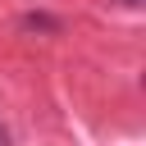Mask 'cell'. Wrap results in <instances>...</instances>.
Returning <instances> with one entry per match:
<instances>
[{"label": "cell", "mask_w": 146, "mask_h": 146, "mask_svg": "<svg viewBox=\"0 0 146 146\" xmlns=\"http://www.w3.org/2000/svg\"><path fill=\"white\" fill-rule=\"evenodd\" d=\"M123 5H141V0H123Z\"/></svg>", "instance_id": "obj_2"}, {"label": "cell", "mask_w": 146, "mask_h": 146, "mask_svg": "<svg viewBox=\"0 0 146 146\" xmlns=\"http://www.w3.org/2000/svg\"><path fill=\"white\" fill-rule=\"evenodd\" d=\"M0 146H9V132H5V128H0Z\"/></svg>", "instance_id": "obj_1"}]
</instances>
